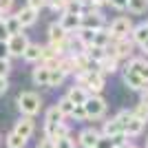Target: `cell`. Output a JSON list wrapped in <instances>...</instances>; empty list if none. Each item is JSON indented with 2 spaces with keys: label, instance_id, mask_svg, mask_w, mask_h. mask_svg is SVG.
I'll list each match as a JSON object with an SVG mask.
<instances>
[{
  "label": "cell",
  "instance_id": "e0dca14e",
  "mask_svg": "<svg viewBox=\"0 0 148 148\" xmlns=\"http://www.w3.org/2000/svg\"><path fill=\"white\" fill-rule=\"evenodd\" d=\"M117 58H113V56H106L104 60H99L97 62V69H99V73L102 75H113L115 71H117Z\"/></svg>",
  "mask_w": 148,
  "mask_h": 148
},
{
  "label": "cell",
  "instance_id": "f5cc1de1",
  "mask_svg": "<svg viewBox=\"0 0 148 148\" xmlns=\"http://www.w3.org/2000/svg\"><path fill=\"white\" fill-rule=\"evenodd\" d=\"M146 148H148V146H146Z\"/></svg>",
  "mask_w": 148,
  "mask_h": 148
},
{
  "label": "cell",
  "instance_id": "4316f807",
  "mask_svg": "<svg viewBox=\"0 0 148 148\" xmlns=\"http://www.w3.org/2000/svg\"><path fill=\"white\" fill-rule=\"evenodd\" d=\"M102 133H104V137H115L117 133H122V128H119V124H117V119L113 117V119H108V122H104V128H102Z\"/></svg>",
  "mask_w": 148,
  "mask_h": 148
},
{
  "label": "cell",
  "instance_id": "484cf974",
  "mask_svg": "<svg viewBox=\"0 0 148 148\" xmlns=\"http://www.w3.org/2000/svg\"><path fill=\"white\" fill-rule=\"evenodd\" d=\"M84 53H86L88 60H93V62H99V60H104V58H106V49H102V47H95V44L86 47V49H84Z\"/></svg>",
  "mask_w": 148,
  "mask_h": 148
},
{
  "label": "cell",
  "instance_id": "836d02e7",
  "mask_svg": "<svg viewBox=\"0 0 148 148\" xmlns=\"http://www.w3.org/2000/svg\"><path fill=\"white\" fill-rule=\"evenodd\" d=\"M71 117H75V119H86V108H84V104H75Z\"/></svg>",
  "mask_w": 148,
  "mask_h": 148
},
{
  "label": "cell",
  "instance_id": "cb8c5ba5",
  "mask_svg": "<svg viewBox=\"0 0 148 148\" xmlns=\"http://www.w3.org/2000/svg\"><path fill=\"white\" fill-rule=\"evenodd\" d=\"M133 16H142V13L148 11V0H128V5H126Z\"/></svg>",
  "mask_w": 148,
  "mask_h": 148
},
{
  "label": "cell",
  "instance_id": "7dc6e473",
  "mask_svg": "<svg viewBox=\"0 0 148 148\" xmlns=\"http://www.w3.org/2000/svg\"><path fill=\"white\" fill-rule=\"evenodd\" d=\"M139 47H142V51H144V53H148V40H146V42H142Z\"/></svg>",
  "mask_w": 148,
  "mask_h": 148
},
{
  "label": "cell",
  "instance_id": "7402d4cb",
  "mask_svg": "<svg viewBox=\"0 0 148 148\" xmlns=\"http://www.w3.org/2000/svg\"><path fill=\"white\" fill-rule=\"evenodd\" d=\"M22 58H25L27 62H38L40 58H42V47L40 44H27V49H25V53H22Z\"/></svg>",
  "mask_w": 148,
  "mask_h": 148
},
{
  "label": "cell",
  "instance_id": "30bf717a",
  "mask_svg": "<svg viewBox=\"0 0 148 148\" xmlns=\"http://www.w3.org/2000/svg\"><path fill=\"white\" fill-rule=\"evenodd\" d=\"M126 69H133V71L148 84V62L144 60V58H130L128 64H126Z\"/></svg>",
  "mask_w": 148,
  "mask_h": 148
},
{
  "label": "cell",
  "instance_id": "9c48e42d",
  "mask_svg": "<svg viewBox=\"0 0 148 148\" xmlns=\"http://www.w3.org/2000/svg\"><path fill=\"white\" fill-rule=\"evenodd\" d=\"M60 27L66 33H71V31H77L82 27V16H75V13H66V11H62L60 16Z\"/></svg>",
  "mask_w": 148,
  "mask_h": 148
},
{
  "label": "cell",
  "instance_id": "f35d334b",
  "mask_svg": "<svg viewBox=\"0 0 148 148\" xmlns=\"http://www.w3.org/2000/svg\"><path fill=\"white\" fill-rule=\"evenodd\" d=\"M113 146H115V144H113V139H111V137H104V135H102L95 148H113Z\"/></svg>",
  "mask_w": 148,
  "mask_h": 148
},
{
  "label": "cell",
  "instance_id": "1f68e13d",
  "mask_svg": "<svg viewBox=\"0 0 148 148\" xmlns=\"http://www.w3.org/2000/svg\"><path fill=\"white\" fill-rule=\"evenodd\" d=\"M58 69H60L64 75H69V73H75V66H73V60L71 58H64V60H58Z\"/></svg>",
  "mask_w": 148,
  "mask_h": 148
},
{
  "label": "cell",
  "instance_id": "bcb514c9",
  "mask_svg": "<svg viewBox=\"0 0 148 148\" xmlns=\"http://www.w3.org/2000/svg\"><path fill=\"white\" fill-rule=\"evenodd\" d=\"M142 102L148 104V84H144V88H142Z\"/></svg>",
  "mask_w": 148,
  "mask_h": 148
},
{
  "label": "cell",
  "instance_id": "7bdbcfd3",
  "mask_svg": "<svg viewBox=\"0 0 148 148\" xmlns=\"http://www.w3.org/2000/svg\"><path fill=\"white\" fill-rule=\"evenodd\" d=\"M9 58V49H7V40H0V60Z\"/></svg>",
  "mask_w": 148,
  "mask_h": 148
},
{
  "label": "cell",
  "instance_id": "f1b7e54d",
  "mask_svg": "<svg viewBox=\"0 0 148 148\" xmlns=\"http://www.w3.org/2000/svg\"><path fill=\"white\" fill-rule=\"evenodd\" d=\"M73 102H71V99H69V97H64V99H60V102H58V106H56V108H58V111H60V115H62V117H71V113H73Z\"/></svg>",
  "mask_w": 148,
  "mask_h": 148
},
{
  "label": "cell",
  "instance_id": "7a4b0ae2",
  "mask_svg": "<svg viewBox=\"0 0 148 148\" xmlns=\"http://www.w3.org/2000/svg\"><path fill=\"white\" fill-rule=\"evenodd\" d=\"M77 84L82 88H86L88 93H99L104 88V75L99 71H86V73L77 75Z\"/></svg>",
  "mask_w": 148,
  "mask_h": 148
},
{
  "label": "cell",
  "instance_id": "ee69618b",
  "mask_svg": "<svg viewBox=\"0 0 148 148\" xmlns=\"http://www.w3.org/2000/svg\"><path fill=\"white\" fill-rule=\"evenodd\" d=\"M7 88H9V82H7V77H5V75H0V95H2V93H5Z\"/></svg>",
  "mask_w": 148,
  "mask_h": 148
},
{
  "label": "cell",
  "instance_id": "52a82bcc",
  "mask_svg": "<svg viewBox=\"0 0 148 148\" xmlns=\"http://www.w3.org/2000/svg\"><path fill=\"white\" fill-rule=\"evenodd\" d=\"M82 27L84 29H91V31H97V29H104V16L99 9H91L88 13L82 16Z\"/></svg>",
  "mask_w": 148,
  "mask_h": 148
},
{
  "label": "cell",
  "instance_id": "8992f818",
  "mask_svg": "<svg viewBox=\"0 0 148 148\" xmlns=\"http://www.w3.org/2000/svg\"><path fill=\"white\" fill-rule=\"evenodd\" d=\"M29 44V38L25 33H13V36L7 38V49H9V56H22Z\"/></svg>",
  "mask_w": 148,
  "mask_h": 148
},
{
  "label": "cell",
  "instance_id": "4dcf8cb0",
  "mask_svg": "<svg viewBox=\"0 0 148 148\" xmlns=\"http://www.w3.org/2000/svg\"><path fill=\"white\" fill-rule=\"evenodd\" d=\"M133 115L146 124V122H148V104H146V102H139V104L133 108Z\"/></svg>",
  "mask_w": 148,
  "mask_h": 148
},
{
  "label": "cell",
  "instance_id": "b9f144b4",
  "mask_svg": "<svg viewBox=\"0 0 148 148\" xmlns=\"http://www.w3.org/2000/svg\"><path fill=\"white\" fill-rule=\"evenodd\" d=\"M13 7V0H0V9H2V13H9Z\"/></svg>",
  "mask_w": 148,
  "mask_h": 148
},
{
  "label": "cell",
  "instance_id": "8d00e7d4",
  "mask_svg": "<svg viewBox=\"0 0 148 148\" xmlns=\"http://www.w3.org/2000/svg\"><path fill=\"white\" fill-rule=\"evenodd\" d=\"M106 5H111L113 9H117V11H124L126 5H128V0H106Z\"/></svg>",
  "mask_w": 148,
  "mask_h": 148
},
{
  "label": "cell",
  "instance_id": "d590c367",
  "mask_svg": "<svg viewBox=\"0 0 148 148\" xmlns=\"http://www.w3.org/2000/svg\"><path fill=\"white\" fill-rule=\"evenodd\" d=\"M69 135V126L64 122H60L58 124V128H56V133H53V139H58V137H66Z\"/></svg>",
  "mask_w": 148,
  "mask_h": 148
},
{
  "label": "cell",
  "instance_id": "5b68a950",
  "mask_svg": "<svg viewBox=\"0 0 148 148\" xmlns=\"http://www.w3.org/2000/svg\"><path fill=\"white\" fill-rule=\"evenodd\" d=\"M130 31H133V20L126 18V16H119L111 22L108 27V33L113 36V40H119V38H128Z\"/></svg>",
  "mask_w": 148,
  "mask_h": 148
},
{
  "label": "cell",
  "instance_id": "4fadbf2b",
  "mask_svg": "<svg viewBox=\"0 0 148 148\" xmlns=\"http://www.w3.org/2000/svg\"><path fill=\"white\" fill-rule=\"evenodd\" d=\"M49 42L51 44H64L66 42V31L60 27V22H53L49 27Z\"/></svg>",
  "mask_w": 148,
  "mask_h": 148
},
{
  "label": "cell",
  "instance_id": "ab89813d",
  "mask_svg": "<svg viewBox=\"0 0 148 148\" xmlns=\"http://www.w3.org/2000/svg\"><path fill=\"white\" fill-rule=\"evenodd\" d=\"M11 71V64H9V58H5V60H0V75H5L7 77V73Z\"/></svg>",
  "mask_w": 148,
  "mask_h": 148
},
{
  "label": "cell",
  "instance_id": "60d3db41",
  "mask_svg": "<svg viewBox=\"0 0 148 148\" xmlns=\"http://www.w3.org/2000/svg\"><path fill=\"white\" fill-rule=\"evenodd\" d=\"M38 148H56V139H51V137H44L42 142H40V146Z\"/></svg>",
  "mask_w": 148,
  "mask_h": 148
},
{
  "label": "cell",
  "instance_id": "d6986e66",
  "mask_svg": "<svg viewBox=\"0 0 148 148\" xmlns=\"http://www.w3.org/2000/svg\"><path fill=\"white\" fill-rule=\"evenodd\" d=\"M111 42H113V36L108 33V29H97L95 33H93V44H95V47L106 49Z\"/></svg>",
  "mask_w": 148,
  "mask_h": 148
},
{
  "label": "cell",
  "instance_id": "d6a6232c",
  "mask_svg": "<svg viewBox=\"0 0 148 148\" xmlns=\"http://www.w3.org/2000/svg\"><path fill=\"white\" fill-rule=\"evenodd\" d=\"M56 148H75V144H73V139L71 137H58L56 139Z\"/></svg>",
  "mask_w": 148,
  "mask_h": 148
},
{
  "label": "cell",
  "instance_id": "5bb4252c",
  "mask_svg": "<svg viewBox=\"0 0 148 148\" xmlns=\"http://www.w3.org/2000/svg\"><path fill=\"white\" fill-rule=\"evenodd\" d=\"M33 128H36V126H33V119H31V117H27V115H25V117H22L18 124H16V128H13V130H16V133H18L20 137L29 139V137L33 135Z\"/></svg>",
  "mask_w": 148,
  "mask_h": 148
},
{
  "label": "cell",
  "instance_id": "ba28073f",
  "mask_svg": "<svg viewBox=\"0 0 148 148\" xmlns=\"http://www.w3.org/2000/svg\"><path fill=\"white\" fill-rule=\"evenodd\" d=\"M62 119H64V117L60 115V111H58L56 106L47 111V119H44V133H47V137H51V139H53V133H56L58 124H60Z\"/></svg>",
  "mask_w": 148,
  "mask_h": 148
},
{
  "label": "cell",
  "instance_id": "f907efd6",
  "mask_svg": "<svg viewBox=\"0 0 148 148\" xmlns=\"http://www.w3.org/2000/svg\"><path fill=\"white\" fill-rule=\"evenodd\" d=\"M146 146H148V139H146Z\"/></svg>",
  "mask_w": 148,
  "mask_h": 148
},
{
  "label": "cell",
  "instance_id": "603a6c76",
  "mask_svg": "<svg viewBox=\"0 0 148 148\" xmlns=\"http://www.w3.org/2000/svg\"><path fill=\"white\" fill-rule=\"evenodd\" d=\"M2 22H5L7 33H9V36H13V33H22V25H20V20L16 18V16H7V13H5Z\"/></svg>",
  "mask_w": 148,
  "mask_h": 148
},
{
  "label": "cell",
  "instance_id": "83f0119b",
  "mask_svg": "<svg viewBox=\"0 0 148 148\" xmlns=\"http://www.w3.org/2000/svg\"><path fill=\"white\" fill-rule=\"evenodd\" d=\"M25 144H27V139H25V137H20L16 130L7 135V148H25Z\"/></svg>",
  "mask_w": 148,
  "mask_h": 148
},
{
  "label": "cell",
  "instance_id": "9a60e30c",
  "mask_svg": "<svg viewBox=\"0 0 148 148\" xmlns=\"http://www.w3.org/2000/svg\"><path fill=\"white\" fill-rule=\"evenodd\" d=\"M130 113H133V111H130ZM122 130L126 133V135L135 137V135H139V133L144 130V122H142V119H137L135 115H130V117H128V122L124 124V128H122Z\"/></svg>",
  "mask_w": 148,
  "mask_h": 148
},
{
  "label": "cell",
  "instance_id": "ac0fdd59",
  "mask_svg": "<svg viewBox=\"0 0 148 148\" xmlns=\"http://www.w3.org/2000/svg\"><path fill=\"white\" fill-rule=\"evenodd\" d=\"M49 66H44V64H40V66L33 69V82H36L38 86H49Z\"/></svg>",
  "mask_w": 148,
  "mask_h": 148
},
{
  "label": "cell",
  "instance_id": "277c9868",
  "mask_svg": "<svg viewBox=\"0 0 148 148\" xmlns=\"http://www.w3.org/2000/svg\"><path fill=\"white\" fill-rule=\"evenodd\" d=\"M133 40H128V38H119V40H113L108 47H106V56H113L117 58V60H122V58H130V53H133Z\"/></svg>",
  "mask_w": 148,
  "mask_h": 148
},
{
  "label": "cell",
  "instance_id": "2e32d148",
  "mask_svg": "<svg viewBox=\"0 0 148 148\" xmlns=\"http://www.w3.org/2000/svg\"><path fill=\"white\" fill-rule=\"evenodd\" d=\"M16 18L20 20V25H22V29H25V27L36 25V20H38V11L29 9V7H25V9H20V11L16 13Z\"/></svg>",
  "mask_w": 148,
  "mask_h": 148
},
{
  "label": "cell",
  "instance_id": "c3c4849f",
  "mask_svg": "<svg viewBox=\"0 0 148 148\" xmlns=\"http://www.w3.org/2000/svg\"><path fill=\"white\" fill-rule=\"evenodd\" d=\"M122 148H135V146H133V144H124Z\"/></svg>",
  "mask_w": 148,
  "mask_h": 148
},
{
  "label": "cell",
  "instance_id": "44dd1931",
  "mask_svg": "<svg viewBox=\"0 0 148 148\" xmlns=\"http://www.w3.org/2000/svg\"><path fill=\"white\" fill-rule=\"evenodd\" d=\"M88 95H91V93H88L86 88H82L80 84H77V86H73V88H71V91H69V95H66V97L71 99L73 104H84Z\"/></svg>",
  "mask_w": 148,
  "mask_h": 148
},
{
  "label": "cell",
  "instance_id": "7c38bea8",
  "mask_svg": "<svg viewBox=\"0 0 148 148\" xmlns=\"http://www.w3.org/2000/svg\"><path fill=\"white\" fill-rule=\"evenodd\" d=\"M124 84H126L128 88H133V91H142L146 82H144L133 69H126V71H124Z\"/></svg>",
  "mask_w": 148,
  "mask_h": 148
},
{
  "label": "cell",
  "instance_id": "ffe728a7",
  "mask_svg": "<svg viewBox=\"0 0 148 148\" xmlns=\"http://www.w3.org/2000/svg\"><path fill=\"white\" fill-rule=\"evenodd\" d=\"M130 40H133L137 47H139L142 42H146V40H148V27H146V22L133 27V31H130Z\"/></svg>",
  "mask_w": 148,
  "mask_h": 148
},
{
  "label": "cell",
  "instance_id": "74e56055",
  "mask_svg": "<svg viewBox=\"0 0 148 148\" xmlns=\"http://www.w3.org/2000/svg\"><path fill=\"white\" fill-rule=\"evenodd\" d=\"M47 5H49L53 11H64V5H66V0H49Z\"/></svg>",
  "mask_w": 148,
  "mask_h": 148
},
{
  "label": "cell",
  "instance_id": "816d5d0a",
  "mask_svg": "<svg viewBox=\"0 0 148 148\" xmlns=\"http://www.w3.org/2000/svg\"><path fill=\"white\" fill-rule=\"evenodd\" d=\"M146 27H148V22H146Z\"/></svg>",
  "mask_w": 148,
  "mask_h": 148
},
{
  "label": "cell",
  "instance_id": "d4e9b609",
  "mask_svg": "<svg viewBox=\"0 0 148 148\" xmlns=\"http://www.w3.org/2000/svg\"><path fill=\"white\" fill-rule=\"evenodd\" d=\"M75 33H77V42H80L82 47H84V49L93 44V33H95V31H91V29H84V27H80V29L75 31Z\"/></svg>",
  "mask_w": 148,
  "mask_h": 148
},
{
  "label": "cell",
  "instance_id": "3957f363",
  "mask_svg": "<svg viewBox=\"0 0 148 148\" xmlns=\"http://www.w3.org/2000/svg\"><path fill=\"white\" fill-rule=\"evenodd\" d=\"M84 108H86V119H99L106 113V102L102 95L97 93H91L84 102Z\"/></svg>",
  "mask_w": 148,
  "mask_h": 148
},
{
  "label": "cell",
  "instance_id": "6da1fadb",
  "mask_svg": "<svg viewBox=\"0 0 148 148\" xmlns=\"http://www.w3.org/2000/svg\"><path fill=\"white\" fill-rule=\"evenodd\" d=\"M40 106H42V99H40V95L38 93H20L18 97V108L22 111V115H27V117H33L36 113H40Z\"/></svg>",
  "mask_w": 148,
  "mask_h": 148
},
{
  "label": "cell",
  "instance_id": "681fc988",
  "mask_svg": "<svg viewBox=\"0 0 148 148\" xmlns=\"http://www.w3.org/2000/svg\"><path fill=\"white\" fill-rule=\"evenodd\" d=\"M0 18H5V13H2V9H0Z\"/></svg>",
  "mask_w": 148,
  "mask_h": 148
},
{
  "label": "cell",
  "instance_id": "f6af8a7d",
  "mask_svg": "<svg viewBox=\"0 0 148 148\" xmlns=\"http://www.w3.org/2000/svg\"><path fill=\"white\" fill-rule=\"evenodd\" d=\"M7 38H9V33H7V27L2 22V18H0V40H7Z\"/></svg>",
  "mask_w": 148,
  "mask_h": 148
},
{
  "label": "cell",
  "instance_id": "f546056e",
  "mask_svg": "<svg viewBox=\"0 0 148 148\" xmlns=\"http://www.w3.org/2000/svg\"><path fill=\"white\" fill-rule=\"evenodd\" d=\"M64 77H66V75L62 73L58 66L51 69V71H49V86H60L62 82H64Z\"/></svg>",
  "mask_w": 148,
  "mask_h": 148
},
{
  "label": "cell",
  "instance_id": "e575fe53",
  "mask_svg": "<svg viewBox=\"0 0 148 148\" xmlns=\"http://www.w3.org/2000/svg\"><path fill=\"white\" fill-rule=\"evenodd\" d=\"M47 2H49V0H27V7L40 13V9H44V7H47Z\"/></svg>",
  "mask_w": 148,
  "mask_h": 148
},
{
  "label": "cell",
  "instance_id": "8fae6325",
  "mask_svg": "<svg viewBox=\"0 0 148 148\" xmlns=\"http://www.w3.org/2000/svg\"><path fill=\"white\" fill-rule=\"evenodd\" d=\"M99 130H95V128H84L80 133V144L84 148H95L97 146V142H99Z\"/></svg>",
  "mask_w": 148,
  "mask_h": 148
}]
</instances>
